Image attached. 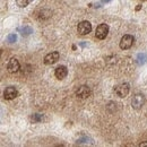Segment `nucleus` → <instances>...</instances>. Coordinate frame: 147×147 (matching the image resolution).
Returning <instances> with one entry per match:
<instances>
[{"instance_id": "obj_1", "label": "nucleus", "mask_w": 147, "mask_h": 147, "mask_svg": "<svg viewBox=\"0 0 147 147\" xmlns=\"http://www.w3.org/2000/svg\"><path fill=\"white\" fill-rule=\"evenodd\" d=\"M129 91H130V87L128 83H122L114 87V93L119 97H126L129 94Z\"/></svg>"}, {"instance_id": "obj_2", "label": "nucleus", "mask_w": 147, "mask_h": 147, "mask_svg": "<svg viewBox=\"0 0 147 147\" xmlns=\"http://www.w3.org/2000/svg\"><path fill=\"white\" fill-rule=\"evenodd\" d=\"M91 31H92V24L88 20H83L77 26V32L80 35H86V34L91 33Z\"/></svg>"}, {"instance_id": "obj_3", "label": "nucleus", "mask_w": 147, "mask_h": 147, "mask_svg": "<svg viewBox=\"0 0 147 147\" xmlns=\"http://www.w3.org/2000/svg\"><path fill=\"white\" fill-rule=\"evenodd\" d=\"M145 104V96L143 94H136L132 100H131V107L135 109V110H139L142 109V107Z\"/></svg>"}, {"instance_id": "obj_4", "label": "nucleus", "mask_w": 147, "mask_h": 147, "mask_svg": "<svg viewBox=\"0 0 147 147\" xmlns=\"http://www.w3.org/2000/svg\"><path fill=\"white\" fill-rule=\"evenodd\" d=\"M134 41H135V38H134L132 35H129V34L123 35V36L121 37V40H120V48L122 50H128V49H130L132 47Z\"/></svg>"}, {"instance_id": "obj_5", "label": "nucleus", "mask_w": 147, "mask_h": 147, "mask_svg": "<svg viewBox=\"0 0 147 147\" xmlns=\"http://www.w3.org/2000/svg\"><path fill=\"white\" fill-rule=\"evenodd\" d=\"M108 33H109V26L107 24H100L96 28L95 35L98 40H104L108 36Z\"/></svg>"}, {"instance_id": "obj_6", "label": "nucleus", "mask_w": 147, "mask_h": 147, "mask_svg": "<svg viewBox=\"0 0 147 147\" xmlns=\"http://www.w3.org/2000/svg\"><path fill=\"white\" fill-rule=\"evenodd\" d=\"M91 95V90L88 86L86 85H82L78 87V90L76 91V96L79 98H87Z\"/></svg>"}, {"instance_id": "obj_7", "label": "nucleus", "mask_w": 147, "mask_h": 147, "mask_svg": "<svg viewBox=\"0 0 147 147\" xmlns=\"http://www.w3.org/2000/svg\"><path fill=\"white\" fill-rule=\"evenodd\" d=\"M59 52L58 51H53V52H50L44 57V63L45 65H53L58 60H59Z\"/></svg>"}, {"instance_id": "obj_8", "label": "nucleus", "mask_w": 147, "mask_h": 147, "mask_svg": "<svg viewBox=\"0 0 147 147\" xmlns=\"http://www.w3.org/2000/svg\"><path fill=\"white\" fill-rule=\"evenodd\" d=\"M3 96L6 100H14L18 96V92L14 86H8L3 92Z\"/></svg>"}, {"instance_id": "obj_9", "label": "nucleus", "mask_w": 147, "mask_h": 147, "mask_svg": "<svg viewBox=\"0 0 147 147\" xmlns=\"http://www.w3.org/2000/svg\"><path fill=\"white\" fill-rule=\"evenodd\" d=\"M19 62L17 59H15V58H11L10 60H9V62H8V65H7V69H8V71L10 74H15L17 73L19 70Z\"/></svg>"}, {"instance_id": "obj_10", "label": "nucleus", "mask_w": 147, "mask_h": 147, "mask_svg": "<svg viewBox=\"0 0 147 147\" xmlns=\"http://www.w3.org/2000/svg\"><path fill=\"white\" fill-rule=\"evenodd\" d=\"M55 75L59 80H61V79L66 78V77H67V75H68V69H67V67H66V66H59V67L55 69Z\"/></svg>"}, {"instance_id": "obj_11", "label": "nucleus", "mask_w": 147, "mask_h": 147, "mask_svg": "<svg viewBox=\"0 0 147 147\" xmlns=\"http://www.w3.org/2000/svg\"><path fill=\"white\" fill-rule=\"evenodd\" d=\"M147 61V55L145 53H139V55H137V59H136V62L139 65V66H142V65H144L145 62Z\"/></svg>"}, {"instance_id": "obj_12", "label": "nucleus", "mask_w": 147, "mask_h": 147, "mask_svg": "<svg viewBox=\"0 0 147 147\" xmlns=\"http://www.w3.org/2000/svg\"><path fill=\"white\" fill-rule=\"evenodd\" d=\"M18 32H20L22 35H30L31 33H33V28L30 26H24L23 28H18Z\"/></svg>"}, {"instance_id": "obj_13", "label": "nucleus", "mask_w": 147, "mask_h": 147, "mask_svg": "<svg viewBox=\"0 0 147 147\" xmlns=\"http://www.w3.org/2000/svg\"><path fill=\"white\" fill-rule=\"evenodd\" d=\"M42 119H43V115L40 114V113H35V114L31 115V121H32L33 123H37V122L42 121Z\"/></svg>"}, {"instance_id": "obj_14", "label": "nucleus", "mask_w": 147, "mask_h": 147, "mask_svg": "<svg viewBox=\"0 0 147 147\" xmlns=\"http://www.w3.org/2000/svg\"><path fill=\"white\" fill-rule=\"evenodd\" d=\"M33 0H16V3H17V6L18 7H22V8H24V7H26L30 2H32Z\"/></svg>"}, {"instance_id": "obj_15", "label": "nucleus", "mask_w": 147, "mask_h": 147, "mask_svg": "<svg viewBox=\"0 0 147 147\" xmlns=\"http://www.w3.org/2000/svg\"><path fill=\"white\" fill-rule=\"evenodd\" d=\"M16 40H17L16 34H9V35H8V37H7V41H8L9 43H14Z\"/></svg>"}, {"instance_id": "obj_16", "label": "nucleus", "mask_w": 147, "mask_h": 147, "mask_svg": "<svg viewBox=\"0 0 147 147\" xmlns=\"http://www.w3.org/2000/svg\"><path fill=\"white\" fill-rule=\"evenodd\" d=\"M139 147H147V142H144V143H142Z\"/></svg>"}, {"instance_id": "obj_17", "label": "nucleus", "mask_w": 147, "mask_h": 147, "mask_svg": "<svg viewBox=\"0 0 147 147\" xmlns=\"http://www.w3.org/2000/svg\"><path fill=\"white\" fill-rule=\"evenodd\" d=\"M103 2H109V1H111V0H102Z\"/></svg>"}]
</instances>
